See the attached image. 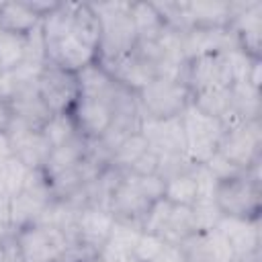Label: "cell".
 Masks as SVG:
<instances>
[{
  "instance_id": "1",
  "label": "cell",
  "mask_w": 262,
  "mask_h": 262,
  "mask_svg": "<svg viewBox=\"0 0 262 262\" xmlns=\"http://www.w3.org/2000/svg\"><path fill=\"white\" fill-rule=\"evenodd\" d=\"M260 164L239 172L235 176L217 180L215 184V205L221 217H242L260 219Z\"/></svg>"
},
{
  "instance_id": "2",
  "label": "cell",
  "mask_w": 262,
  "mask_h": 262,
  "mask_svg": "<svg viewBox=\"0 0 262 262\" xmlns=\"http://www.w3.org/2000/svg\"><path fill=\"white\" fill-rule=\"evenodd\" d=\"M190 100H192V92L186 86V82L178 78H166V76L154 78L137 94L141 117H151V119L180 117L182 111L190 104Z\"/></svg>"
},
{
  "instance_id": "3",
  "label": "cell",
  "mask_w": 262,
  "mask_h": 262,
  "mask_svg": "<svg viewBox=\"0 0 262 262\" xmlns=\"http://www.w3.org/2000/svg\"><path fill=\"white\" fill-rule=\"evenodd\" d=\"M14 246L18 258L27 262H57L74 246V239L47 223H33L14 231Z\"/></svg>"
},
{
  "instance_id": "4",
  "label": "cell",
  "mask_w": 262,
  "mask_h": 262,
  "mask_svg": "<svg viewBox=\"0 0 262 262\" xmlns=\"http://www.w3.org/2000/svg\"><path fill=\"white\" fill-rule=\"evenodd\" d=\"M217 151L239 170H250L262 158V125L258 121H239L225 127Z\"/></svg>"
},
{
  "instance_id": "5",
  "label": "cell",
  "mask_w": 262,
  "mask_h": 262,
  "mask_svg": "<svg viewBox=\"0 0 262 262\" xmlns=\"http://www.w3.org/2000/svg\"><path fill=\"white\" fill-rule=\"evenodd\" d=\"M35 86H37V94L41 96L43 104L49 108L51 115L70 113L76 100L80 98L76 74L51 61H45V66L41 68Z\"/></svg>"
},
{
  "instance_id": "6",
  "label": "cell",
  "mask_w": 262,
  "mask_h": 262,
  "mask_svg": "<svg viewBox=\"0 0 262 262\" xmlns=\"http://www.w3.org/2000/svg\"><path fill=\"white\" fill-rule=\"evenodd\" d=\"M184 82L190 92H201L209 88H229L233 86V72L227 51L205 53L186 61Z\"/></svg>"
},
{
  "instance_id": "7",
  "label": "cell",
  "mask_w": 262,
  "mask_h": 262,
  "mask_svg": "<svg viewBox=\"0 0 262 262\" xmlns=\"http://www.w3.org/2000/svg\"><path fill=\"white\" fill-rule=\"evenodd\" d=\"M115 215L100 205H84L76 211L74 242L90 252H98L111 237L115 227Z\"/></svg>"
},
{
  "instance_id": "8",
  "label": "cell",
  "mask_w": 262,
  "mask_h": 262,
  "mask_svg": "<svg viewBox=\"0 0 262 262\" xmlns=\"http://www.w3.org/2000/svg\"><path fill=\"white\" fill-rule=\"evenodd\" d=\"M74 125L86 141H98L113 125H115V111L108 100L96 98H78L70 111Z\"/></svg>"
},
{
  "instance_id": "9",
  "label": "cell",
  "mask_w": 262,
  "mask_h": 262,
  "mask_svg": "<svg viewBox=\"0 0 262 262\" xmlns=\"http://www.w3.org/2000/svg\"><path fill=\"white\" fill-rule=\"evenodd\" d=\"M139 131L147 139L149 147L160 156H182L184 151V131L180 117L174 119H151L141 117Z\"/></svg>"
},
{
  "instance_id": "10",
  "label": "cell",
  "mask_w": 262,
  "mask_h": 262,
  "mask_svg": "<svg viewBox=\"0 0 262 262\" xmlns=\"http://www.w3.org/2000/svg\"><path fill=\"white\" fill-rule=\"evenodd\" d=\"M51 8V2H0V31L29 37L35 29H39L43 14Z\"/></svg>"
},
{
  "instance_id": "11",
  "label": "cell",
  "mask_w": 262,
  "mask_h": 262,
  "mask_svg": "<svg viewBox=\"0 0 262 262\" xmlns=\"http://www.w3.org/2000/svg\"><path fill=\"white\" fill-rule=\"evenodd\" d=\"M98 59V53L92 45L78 39L74 33H68L59 37L57 41L47 45V61L68 70V72H80L82 68L94 63Z\"/></svg>"
},
{
  "instance_id": "12",
  "label": "cell",
  "mask_w": 262,
  "mask_h": 262,
  "mask_svg": "<svg viewBox=\"0 0 262 262\" xmlns=\"http://www.w3.org/2000/svg\"><path fill=\"white\" fill-rule=\"evenodd\" d=\"M217 229L227 237L237 260L260 254V219L221 217Z\"/></svg>"
},
{
  "instance_id": "13",
  "label": "cell",
  "mask_w": 262,
  "mask_h": 262,
  "mask_svg": "<svg viewBox=\"0 0 262 262\" xmlns=\"http://www.w3.org/2000/svg\"><path fill=\"white\" fill-rule=\"evenodd\" d=\"M182 14L186 29H223L231 25L233 2L225 0H203V2H182Z\"/></svg>"
},
{
  "instance_id": "14",
  "label": "cell",
  "mask_w": 262,
  "mask_h": 262,
  "mask_svg": "<svg viewBox=\"0 0 262 262\" xmlns=\"http://www.w3.org/2000/svg\"><path fill=\"white\" fill-rule=\"evenodd\" d=\"M14 158H18L29 170H41L49 158L51 145L39 129H27L23 125H12L10 129Z\"/></svg>"
},
{
  "instance_id": "15",
  "label": "cell",
  "mask_w": 262,
  "mask_h": 262,
  "mask_svg": "<svg viewBox=\"0 0 262 262\" xmlns=\"http://www.w3.org/2000/svg\"><path fill=\"white\" fill-rule=\"evenodd\" d=\"M76 80H78L80 98H96V100L111 102L121 88L115 82V78L111 76V72L98 59L94 63L82 68L80 72H76Z\"/></svg>"
},
{
  "instance_id": "16",
  "label": "cell",
  "mask_w": 262,
  "mask_h": 262,
  "mask_svg": "<svg viewBox=\"0 0 262 262\" xmlns=\"http://www.w3.org/2000/svg\"><path fill=\"white\" fill-rule=\"evenodd\" d=\"M129 18H131V25L135 29L137 41L158 39L168 29L164 14L160 12L156 2H131Z\"/></svg>"
},
{
  "instance_id": "17",
  "label": "cell",
  "mask_w": 262,
  "mask_h": 262,
  "mask_svg": "<svg viewBox=\"0 0 262 262\" xmlns=\"http://www.w3.org/2000/svg\"><path fill=\"white\" fill-rule=\"evenodd\" d=\"M164 199L178 207H192L199 199V180L194 166L164 178Z\"/></svg>"
},
{
  "instance_id": "18",
  "label": "cell",
  "mask_w": 262,
  "mask_h": 262,
  "mask_svg": "<svg viewBox=\"0 0 262 262\" xmlns=\"http://www.w3.org/2000/svg\"><path fill=\"white\" fill-rule=\"evenodd\" d=\"M100 18L96 14V10L92 8L90 2H74L72 8V33L82 39L84 43L92 45L94 49L98 47L100 41Z\"/></svg>"
},
{
  "instance_id": "19",
  "label": "cell",
  "mask_w": 262,
  "mask_h": 262,
  "mask_svg": "<svg viewBox=\"0 0 262 262\" xmlns=\"http://www.w3.org/2000/svg\"><path fill=\"white\" fill-rule=\"evenodd\" d=\"M199 111L217 117L221 121H225L229 115H233L231 111V86L229 88H209V90H201L192 94L190 100Z\"/></svg>"
},
{
  "instance_id": "20",
  "label": "cell",
  "mask_w": 262,
  "mask_h": 262,
  "mask_svg": "<svg viewBox=\"0 0 262 262\" xmlns=\"http://www.w3.org/2000/svg\"><path fill=\"white\" fill-rule=\"evenodd\" d=\"M41 133L47 139V143L51 145V149L59 147V145H66V143H70L72 139H76L80 135L76 125H74V119L70 117V113L51 115L47 119V123L41 127Z\"/></svg>"
},
{
  "instance_id": "21",
  "label": "cell",
  "mask_w": 262,
  "mask_h": 262,
  "mask_svg": "<svg viewBox=\"0 0 262 262\" xmlns=\"http://www.w3.org/2000/svg\"><path fill=\"white\" fill-rule=\"evenodd\" d=\"M29 168L18 160V158H10L6 162L0 164V196H14L16 192L23 190L27 178H29Z\"/></svg>"
},
{
  "instance_id": "22",
  "label": "cell",
  "mask_w": 262,
  "mask_h": 262,
  "mask_svg": "<svg viewBox=\"0 0 262 262\" xmlns=\"http://www.w3.org/2000/svg\"><path fill=\"white\" fill-rule=\"evenodd\" d=\"M166 244H168V242H166L162 235L141 229V233H139V237H137V244H135V248H133V256L137 258V262H149L151 258H156V256L162 252V248H164Z\"/></svg>"
},
{
  "instance_id": "23",
  "label": "cell",
  "mask_w": 262,
  "mask_h": 262,
  "mask_svg": "<svg viewBox=\"0 0 262 262\" xmlns=\"http://www.w3.org/2000/svg\"><path fill=\"white\" fill-rule=\"evenodd\" d=\"M149 262H188V252L182 244H166L162 252Z\"/></svg>"
},
{
  "instance_id": "24",
  "label": "cell",
  "mask_w": 262,
  "mask_h": 262,
  "mask_svg": "<svg viewBox=\"0 0 262 262\" xmlns=\"http://www.w3.org/2000/svg\"><path fill=\"white\" fill-rule=\"evenodd\" d=\"M12 125H14L12 100H0V133H10Z\"/></svg>"
},
{
  "instance_id": "25",
  "label": "cell",
  "mask_w": 262,
  "mask_h": 262,
  "mask_svg": "<svg viewBox=\"0 0 262 262\" xmlns=\"http://www.w3.org/2000/svg\"><path fill=\"white\" fill-rule=\"evenodd\" d=\"M12 156H14V147H12L10 133H0V164L10 160Z\"/></svg>"
},
{
  "instance_id": "26",
  "label": "cell",
  "mask_w": 262,
  "mask_h": 262,
  "mask_svg": "<svg viewBox=\"0 0 262 262\" xmlns=\"http://www.w3.org/2000/svg\"><path fill=\"white\" fill-rule=\"evenodd\" d=\"M57 262H68V260H57Z\"/></svg>"
}]
</instances>
